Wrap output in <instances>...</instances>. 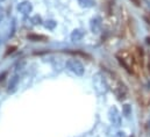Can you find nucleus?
Masks as SVG:
<instances>
[{"label":"nucleus","mask_w":150,"mask_h":137,"mask_svg":"<svg viewBox=\"0 0 150 137\" xmlns=\"http://www.w3.org/2000/svg\"><path fill=\"white\" fill-rule=\"evenodd\" d=\"M65 65H67V68H68L69 71H71L72 73H75L76 76H83L84 72H85L84 65H83L78 59H75V58L68 59Z\"/></svg>","instance_id":"f257e3e1"},{"label":"nucleus","mask_w":150,"mask_h":137,"mask_svg":"<svg viewBox=\"0 0 150 137\" xmlns=\"http://www.w3.org/2000/svg\"><path fill=\"white\" fill-rule=\"evenodd\" d=\"M108 119L110 122L114 127H120L121 126V114L116 107H111L108 110Z\"/></svg>","instance_id":"f03ea898"},{"label":"nucleus","mask_w":150,"mask_h":137,"mask_svg":"<svg viewBox=\"0 0 150 137\" xmlns=\"http://www.w3.org/2000/svg\"><path fill=\"white\" fill-rule=\"evenodd\" d=\"M93 81H94V87H96L97 92L100 94H105L107 91V84H106L105 79L103 77H100L99 74H97Z\"/></svg>","instance_id":"7ed1b4c3"},{"label":"nucleus","mask_w":150,"mask_h":137,"mask_svg":"<svg viewBox=\"0 0 150 137\" xmlns=\"http://www.w3.org/2000/svg\"><path fill=\"white\" fill-rule=\"evenodd\" d=\"M16 11H18L19 13L23 14V15H27V14L32 13V11H33V4H32L30 1H27V0L21 1V2L18 4Z\"/></svg>","instance_id":"20e7f679"},{"label":"nucleus","mask_w":150,"mask_h":137,"mask_svg":"<svg viewBox=\"0 0 150 137\" xmlns=\"http://www.w3.org/2000/svg\"><path fill=\"white\" fill-rule=\"evenodd\" d=\"M90 28L93 33H99L100 32V28H101V19L99 16H96L91 20L90 22Z\"/></svg>","instance_id":"39448f33"},{"label":"nucleus","mask_w":150,"mask_h":137,"mask_svg":"<svg viewBox=\"0 0 150 137\" xmlns=\"http://www.w3.org/2000/svg\"><path fill=\"white\" fill-rule=\"evenodd\" d=\"M18 85H19V77H18V76H14V77L11 79L9 84H8V90H7V92H8V93H14V92L16 91V88H18Z\"/></svg>","instance_id":"423d86ee"},{"label":"nucleus","mask_w":150,"mask_h":137,"mask_svg":"<svg viewBox=\"0 0 150 137\" xmlns=\"http://www.w3.org/2000/svg\"><path fill=\"white\" fill-rule=\"evenodd\" d=\"M70 37H71V41H72V42H78V41H80V40L84 37V32H83L81 29H75V30L71 33Z\"/></svg>","instance_id":"0eeeda50"},{"label":"nucleus","mask_w":150,"mask_h":137,"mask_svg":"<svg viewBox=\"0 0 150 137\" xmlns=\"http://www.w3.org/2000/svg\"><path fill=\"white\" fill-rule=\"evenodd\" d=\"M78 4L80 7H84V8H90L96 5L94 0H78Z\"/></svg>","instance_id":"6e6552de"},{"label":"nucleus","mask_w":150,"mask_h":137,"mask_svg":"<svg viewBox=\"0 0 150 137\" xmlns=\"http://www.w3.org/2000/svg\"><path fill=\"white\" fill-rule=\"evenodd\" d=\"M56 26H57V22L55 20H47V21H44V27L47 29L52 30V29H55Z\"/></svg>","instance_id":"1a4fd4ad"},{"label":"nucleus","mask_w":150,"mask_h":137,"mask_svg":"<svg viewBox=\"0 0 150 137\" xmlns=\"http://www.w3.org/2000/svg\"><path fill=\"white\" fill-rule=\"evenodd\" d=\"M122 113H123V115H125L126 117H129V116L132 115V107H130V105L126 103V105L123 106V108H122Z\"/></svg>","instance_id":"9d476101"},{"label":"nucleus","mask_w":150,"mask_h":137,"mask_svg":"<svg viewBox=\"0 0 150 137\" xmlns=\"http://www.w3.org/2000/svg\"><path fill=\"white\" fill-rule=\"evenodd\" d=\"M32 22H33L34 25H41L43 21H42V19H41L40 15H35V16L32 19Z\"/></svg>","instance_id":"9b49d317"},{"label":"nucleus","mask_w":150,"mask_h":137,"mask_svg":"<svg viewBox=\"0 0 150 137\" xmlns=\"http://www.w3.org/2000/svg\"><path fill=\"white\" fill-rule=\"evenodd\" d=\"M28 38L32 40V41H34V42H38V41H40V40H44L43 36H38V35H29Z\"/></svg>","instance_id":"f8f14e48"},{"label":"nucleus","mask_w":150,"mask_h":137,"mask_svg":"<svg viewBox=\"0 0 150 137\" xmlns=\"http://www.w3.org/2000/svg\"><path fill=\"white\" fill-rule=\"evenodd\" d=\"M114 137H126V135H125V133H123V131H117Z\"/></svg>","instance_id":"ddd939ff"},{"label":"nucleus","mask_w":150,"mask_h":137,"mask_svg":"<svg viewBox=\"0 0 150 137\" xmlns=\"http://www.w3.org/2000/svg\"><path fill=\"white\" fill-rule=\"evenodd\" d=\"M4 16H5L4 9H2V7H0V21H2V20H4Z\"/></svg>","instance_id":"4468645a"},{"label":"nucleus","mask_w":150,"mask_h":137,"mask_svg":"<svg viewBox=\"0 0 150 137\" xmlns=\"http://www.w3.org/2000/svg\"><path fill=\"white\" fill-rule=\"evenodd\" d=\"M2 1H4V0H0V2H2Z\"/></svg>","instance_id":"2eb2a0df"}]
</instances>
